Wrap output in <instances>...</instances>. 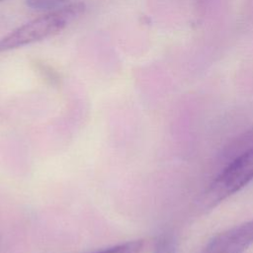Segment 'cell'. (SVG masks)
I'll list each match as a JSON object with an SVG mask.
<instances>
[{
	"label": "cell",
	"instance_id": "obj_1",
	"mask_svg": "<svg viewBox=\"0 0 253 253\" xmlns=\"http://www.w3.org/2000/svg\"><path fill=\"white\" fill-rule=\"evenodd\" d=\"M84 11L83 2H73L35 18L2 37L0 51L15 49L57 35Z\"/></svg>",
	"mask_w": 253,
	"mask_h": 253
},
{
	"label": "cell",
	"instance_id": "obj_2",
	"mask_svg": "<svg viewBox=\"0 0 253 253\" xmlns=\"http://www.w3.org/2000/svg\"><path fill=\"white\" fill-rule=\"evenodd\" d=\"M253 180V152L242 155L227 163L211 184L204 197L208 208L214 207L241 190Z\"/></svg>",
	"mask_w": 253,
	"mask_h": 253
},
{
	"label": "cell",
	"instance_id": "obj_3",
	"mask_svg": "<svg viewBox=\"0 0 253 253\" xmlns=\"http://www.w3.org/2000/svg\"><path fill=\"white\" fill-rule=\"evenodd\" d=\"M253 244V219L213 236L201 253H243Z\"/></svg>",
	"mask_w": 253,
	"mask_h": 253
},
{
	"label": "cell",
	"instance_id": "obj_4",
	"mask_svg": "<svg viewBox=\"0 0 253 253\" xmlns=\"http://www.w3.org/2000/svg\"><path fill=\"white\" fill-rule=\"evenodd\" d=\"M250 152H253V126L235 137L224 148L222 158L227 164L234 159Z\"/></svg>",
	"mask_w": 253,
	"mask_h": 253
},
{
	"label": "cell",
	"instance_id": "obj_5",
	"mask_svg": "<svg viewBox=\"0 0 253 253\" xmlns=\"http://www.w3.org/2000/svg\"><path fill=\"white\" fill-rule=\"evenodd\" d=\"M176 252V241L171 233L161 234L153 250V253H175Z\"/></svg>",
	"mask_w": 253,
	"mask_h": 253
},
{
	"label": "cell",
	"instance_id": "obj_6",
	"mask_svg": "<svg viewBox=\"0 0 253 253\" xmlns=\"http://www.w3.org/2000/svg\"><path fill=\"white\" fill-rule=\"evenodd\" d=\"M66 0H26L27 5L36 10H55L59 7Z\"/></svg>",
	"mask_w": 253,
	"mask_h": 253
},
{
	"label": "cell",
	"instance_id": "obj_7",
	"mask_svg": "<svg viewBox=\"0 0 253 253\" xmlns=\"http://www.w3.org/2000/svg\"><path fill=\"white\" fill-rule=\"evenodd\" d=\"M0 1H1V0H0Z\"/></svg>",
	"mask_w": 253,
	"mask_h": 253
}]
</instances>
